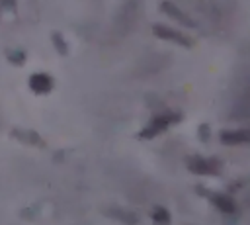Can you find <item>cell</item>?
<instances>
[{
	"label": "cell",
	"mask_w": 250,
	"mask_h": 225,
	"mask_svg": "<svg viewBox=\"0 0 250 225\" xmlns=\"http://www.w3.org/2000/svg\"><path fill=\"white\" fill-rule=\"evenodd\" d=\"M152 31H154V35H158V37H162V39H166V41H174V43L184 45V47H189V45H191V39H189V37H186L184 33H180V31H176V29H172V27H168V25L156 23V25L152 27Z\"/></svg>",
	"instance_id": "obj_4"
},
{
	"label": "cell",
	"mask_w": 250,
	"mask_h": 225,
	"mask_svg": "<svg viewBox=\"0 0 250 225\" xmlns=\"http://www.w3.org/2000/svg\"><path fill=\"white\" fill-rule=\"evenodd\" d=\"M53 41H55V45H57L59 53H66V45H64V39H62L59 33H53Z\"/></svg>",
	"instance_id": "obj_9"
},
{
	"label": "cell",
	"mask_w": 250,
	"mask_h": 225,
	"mask_svg": "<svg viewBox=\"0 0 250 225\" xmlns=\"http://www.w3.org/2000/svg\"><path fill=\"white\" fill-rule=\"evenodd\" d=\"M29 88L35 92V94H45L53 88V78L45 72H35L31 78H29Z\"/></svg>",
	"instance_id": "obj_6"
},
{
	"label": "cell",
	"mask_w": 250,
	"mask_h": 225,
	"mask_svg": "<svg viewBox=\"0 0 250 225\" xmlns=\"http://www.w3.org/2000/svg\"><path fill=\"white\" fill-rule=\"evenodd\" d=\"M180 119V115L178 113H162V115H156V117H152L150 119V123L139 133V137H143V139H150V137H156V135H160L162 131H166L172 123H176Z\"/></svg>",
	"instance_id": "obj_2"
},
{
	"label": "cell",
	"mask_w": 250,
	"mask_h": 225,
	"mask_svg": "<svg viewBox=\"0 0 250 225\" xmlns=\"http://www.w3.org/2000/svg\"><path fill=\"white\" fill-rule=\"evenodd\" d=\"M221 143L225 145H248L250 143V129H234V131H223Z\"/></svg>",
	"instance_id": "obj_5"
},
{
	"label": "cell",
	"mask_w": 250,
	"mask_h": 225,
	"mask_svg": "<svg viewBox=\"0 0 250 225\" xmlns=\"http://www.w3.org/2000/svg\"><path fill=\"white\" fill-rule=\"evenodd\" d=\"M197 192H199L201 196H205L213 205H217L223 213H234V202H232L229 196L219 194V192H211V190H207V188H197Z\"/></svg>",
	"instance_id": "obj_3"
},
{
	"label": "cell",
	"mask_w": 250,
	"mask_h": 225,
	"mask_svg": "<svg viewBox=\"0 0 250 225\" xmlns=\"http://www.w3.org/2000/svg\"><path fill=\"white\" fill-rule=\"evenodd\" d=\"M162 10L168 14V16H172L174 20H178V22H182V23H186V25H189V27H195V22L189 18V16H186L176 4H172V2H162Z\"/></svg>",
	"instance_id": "obj_7"
},
{
	"label": "cell",
	"mask_w": 250,
	"mask_h": 225,
	"mask_svg": "<svg viewBox=\"0 0 250 225\" xmlns=\"http://www.w3.org/2000/svg\"><path fill=\"white\" fill-rule=\"evenodd\" d=\"M186 164L193 174H199V176H217L221 172V162L217 158L189 157V158H186Z\"/></svg>",
	"instance_id": "obj_1"
},
{
	"label": "cell",
	"mask_w": 250,
	"mask_h": 225,
	"mask_svg": "<svg viewBox=\"0 0 250 225\" xmlns=\"http://www.w3.org/2000/svg\"><path fill=\"white\" fill-rule=\"evenodd\" d=\"M152 219L156 221V225H168L170 223V213L164 209V207H154V211H152Z\"/></svg>",
	"instance_id": "obj_8"
}]
</instances>
